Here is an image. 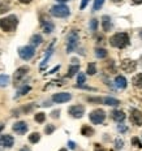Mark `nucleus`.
<instances>
[{
    "label": "nucleus",
    "instance_id": "obj_1",
    "mask_svg": "<svg viewBox=\"0 0 142 151\" xmlns=\"http://www.w3.org/2000/svg\"><path fill=\"white\" fill-rule=\"evenodd\" d=\"M130 40H129L128 33H116L110 38V44L115 48H125L129 46Z\"/></svg>",
    "mask_w": 142,
    "mask_h": 151
},
{
    "label": "nucleus",
    "instance_id": "obj_2",
    "mask_svg": "<svg viewBox=\"0 0 142 151\" xmlns=\"http://www.w3.org/2000/svg\"><path fill=\"white\" fill-rule=\"evenodd\" d=\"M19 25V18L14 14L8 16L5 18H1L0 20V29L5 33H11V31H14Z\"/></svg>",
    "mask_w": 142,
    "mask_h": 151
},
{
    "label": "nucleus",
    "instance_id": "obj_3",
    "mask_svg": "<svg viewBox=\"0 0 142 151\" xmlns=\"http://www.w3.org/2000/svg\"><path fill=\"white\" fill-rule=\"evenodd\" d=\"M78 40H80L78 33L76 30H72L68 34V36H67V54H71V52H73L77 48Z\"/></svg>",
    "mask_w": 142,
    "mask_h": 151
},
{
    "label": "nucleus",
    "instance_id": "obj_4",
    "mask_svg": "<svg viewBox=\"0 0 142 151\" xmlns=\"http://www.w3.org/2000/svg\"><path fill=\"white\" fill-rule=\"evenodd\" d=\"M50 13L54 16V17L64 18V17H68V16L71 14V9L64 4H58V5H54V7L51 8Z\"/></svg>",
    "mask_w": 142,
    "mask_h": 151
},
{
    "label": "nucleus",
    "instance_id": "obj_5",
    "mask_svg": "<svg viewBox=\"0 0 142 151\" xmlns=\"http://www.w3.org/2000/svg\"><path fill=\"white\" fill-rule=\"evenodd\" d=\"M89 117H90V121H91L93 124L99 125L106 120V112L103 111V109H100V108H97V109H94V111L90 112Z\"/></svg>",
    "mask_w": 142,
    "mask_h": 151
},
{
    "label": "nucleus",
    "instance_id": "obj_6",
    "mask_svg": "<svg viewBox=\"0 0 142 151\" xmlns=\"http://www.w3.org/2000/svg\"><path fill=\"white\" fill-rule=\"evenodd\" d=\"M19 55L22 60L27 61V60L33 59V56L35 55V48L33 46H24L19 49Z\"/></svg>",
    "mask_w": 142,
    "mask_h": 151
},
{
    "label": "nucleus",
    "instance_id": "obj_7",
    "mask_svg": "<svg viewBox=\"0 0 142 151\" xmlns=\"http://www.w3.org/2000/svg\"><path fill=\"white\" fill-rule=\"evenodd\" d=\"M29 67H26V65H24V67H20L19 69L14 72L13 74V81H14V85H19L20 82H21L22 80H24L25 77H26V74L29 73Z\"/></svg>",
    "mask_w": 142,
    "mask_h": 151
},
{
    "label": "nucleus",
    "instance_id": "obj_8",
    "mask_svg": "<svg viewBox=\"0 0 142 151\" xmlns=\"http://www.w3.org/2000/svg\"><path fill=\"white\" fill-rule=\"evenodd\" d=\"M68 113L71 115L72 117H74V119H81V117L85 115V107L81 106V104L72 106V107H69Z\"/></svg>",
    "mask_w": 142,
    "mask_h": 151
},
{
    "label": "nucleus",
    "instance_id": "obj_9",
    "mask_svg": "<svg viewBox=\"0 0 142 151\" xmlns=\"http://www.w3.org/2000/svg\"><path fill=\"white\" fill-rule=\"evenodd\" d=\"M120 68L126 73H133L137 68V62L134 60H130V59H125L121 61L120 64Z\"/></svg>",
    "mask_w": 142,
    "mask_h": 151
},
{
    "label": "nucleus",
    "instance_id": "obj_10",
    "mask_svg": "<svg viewBox=\"0 0 142 151\" xmlns=\"http://www.w3.org/2000/svg\"><path fill=\"white\" fill-rule=\"evenodd\" d=\"M130 122L137 126H141L142 125V112L139 109L132 108L130 109Z\"/></svg>",
    "mask_w": 142,
    "mask_h": 151
},
{
    "label": "nucleus",
    "instance_id": "obj_11",
    "mask_svg": "<svg viewBox=\"0 0 142 151\" xmlns=\"http://www.w3.org/2000/svg\"><path fill=\"white\" fill-rule=\"evenodd\" d=\"M40 26H42V30L45 31L46 34H51L54 31V29H55L54 22L51 20H48V18H46V17L40 18Z\"/></svg>",
    "mask_w": 142,
    "mask_h": 151
},
{
    "label": "nucleus",
    "instance_id": "obj_12",
    "mask_svg": "<svg viewBox=\"0 0 142 151\" xmlns=\"http://www.w3.org/2000/svg\"><path fill=\"white\" fill-rule=\"evenodd\" d=\"M72 99V95L69 93H58L52 95V102L55 103H67Z\"/></svg>",
    "mask_w": 142,
    "mask_h": 151
},
{
    "label": "nucleus",
    "instance_id": "obj_13",
    "mask_svg": "<svg viewBox=\"0 0 142 151\" xmlns=\"http://www.w3.org/2000/svg\"><path fill=\"white\" fill-rule=\"evenodd\" d=\"M14 145V138L9 134H3L0 137V146L5 148H11Z\"/></svg>",
    "mask_w": 142,
    "mask_h": 151
},
{
    "label": "nucleus",
    "instance_id": "obj_14",
    "mask_svg": "<svg viewBox=\"0 0 142 151\" xmlns=\"http://www.w3.org/2000/svg\"><path fill=\"white\" fill-rule=\"evenodd\" d=\"M12 129H13V132H16L17 134H25L29 128H27V124L25 121H17L16 124L13 125Z\"/></svg>",
    "mask_w": 142,
    "mask_h": 151
},
{
    "label": "nucleus",
    "instance_id": "obj_15",
    "mask_svg": "<svg viewBox=\"0 0 142 151\" xmlns=\"http://www.w3.org/2000/svg\"><path fill=\"white\" fill-rule=\"evenodd\" d=\"M111 117H112L116 122H123L124 120H125V113H124L123 111H120V109H115V111H112V113H111Z\"/></svg>",
    "mask_w": 142,
    "mask_h": 151
},
{
    "label": "nucleus",
    "instance_id": "obj_16",
    "mask_svg": "<svg viewBox=\"0 0 142 151\" xmlns=\"http://www.w3.org/2000/svg\"><path fill=\"white\" fill-rule=\"evenodd\" d=\"M102 27H103V30H104L106 33L112 29V21H111L110 16H103L102 17Z\"/></svg>",
    "mask_w": 142,
    "mask_h": 151
},
{
    "label": "nucleus",
    "instance_id": "obj_17",
    "mask_svg": "<svg viewBox=\"0 0 142 151\" xmlns=\"http://www.w3.org/2000/svg\"><path fill=\"white\" fill-rule=\"evenodd\" d=\"M115 85L117 89H125L128 86V81L124 76H116L115 78Z\"/></svg>",
    "mask_w": 142,
    "mask_h": 151
},
{
    "label": "nucleus",
    "instance_id": "obj_18",
    "mask_svg": "<svg viewBox=\"0 0 142 151\" xmlns=\"http://www.w3.org/2000/svg\"><path fill=\"white\" fill-rule=\"evenodd\" d=\"M103 103L106 104V106H111V107H117L119 104H120V100L119 99H115V98H111V96H107V98L102 99Z\"/></svg>",
    "mask_w": 142,
    "mask_h": 151
},
{
    "label": "nucleus",
    "instance_id": "obj_19",
    "mask_svg": "<svg viewBox=\"0 0 142 151\" xmlns=\"http://www.w3.org/2000/svg\"><path fill=\"white\" fill-rule=\"evenodd\" d=\"M52 52H54V43H51V46L48 47V49H47V54H46L45 60H43L42 64H40V69H43V68L47 65V61L50 60V57H51V55H52Z\"/></svg>",
    "mask_w": 142,
    "mask_h": 151
},
{
    "label": "nucleus",
    "instance_id": "obj_20",
    "mask_svg": "<svg viewBox=\"0 0 142 151\" xmlns=\"http://www.w3.org/2000/svg\"><path fill=\"white\" fill-rule=\"evenodd\" d=\"M81 134L85 135V137H91L94 134V129L91 126H89V125H84L81 128Z\"/></svg>",
    "mask_w": 142,
    "mask_h": 151
},
{
    "label": "nucleus",
    "instance_id": "obj_21",
    "mask_svg": "<svg viewBox=\"0 0 142 151\" xmlns=\"http://www.w3.org/2000/svg\"><path fill=\"white\" fill-rule=\"evenodd\" d=\"M30 42H32V46H33V47L39 46V44L43 42L42 35H39V34H34V35H33L32 38H30Z\"/></svg>",
    "mask_w": 142,
    "mask_h": 151
},
{
    "label": "nucleus",
    "instance_id": "obj_22",
    "mask_svg": "<svg viewBox=\"0 0 142 151\" xmlns=\"http://www.w3.org/2000/svg\"><path fill=\"white\" fill-rule=\"evenodd\" d=\"M132 83H133L137 89H142V73L134 76L133 80H132Z\"/></svg>",
    "mask_w": 142,
    "mask_h": 151
},
{
    "label": "nucleus",
    "instance_id": "obj_23",
    "mask_svg": "<svg viewBox=\"0 0 142 151\" xmlns=\"http://www.w3.org/2000/svg\"><path fill=\"white\" fill-rule=\"evenodd\" d=\"M94 52H95V56H97L98 59H104V57H107V55H108V52L106 48H95Z\"/></svg>",
    "mask_w": 142,
    "mask_h": 151
},
{
    "label": "nucleus",
    "instance_id": "obj_24",
    "mask_svg": "<svg viewBox=\"0 0 142 151\" xmlns=\"http://www.w3.org/2000/svg\"><path fill=\"white\" fill-rule=\"evenodd\" d=\"M32 90V87H30L29 85H24L21 89H20L19 91H17V94H16V98H20V96H22V95H26L29 91Z\"/></svg>",
    "mask_w": 142,
    "mask_h": 151
},
{
    "label": "nucleus",
    "instance_id": "obj_25",
    "mask_svg": "<svg viewBox=\"0 0 142 151\" xmlns=\"http://www.w3.org/2000/svg\"><path fill=\"white\" fill-rule=\"evenodd\" d=\"M78 70H80V65L78 64H73V65H71L69 67V69H68V77L71 78V77H73L76 73H78Z\"/></svg>",
    "mask_w": 142,
    "mask_h": 151
},
{
    "label": "nucleus",
    "instance_id": "obj_26",
    "mask_svg": "<svg viewBox=\"0 0 142 151\" xmlns=\"http://www.w3.org/2000/svg\"><path fill=\"white\" fill-rule=\"evenodd\" d=\"M86 73L89 76H94L95 73H97V65H95V62H89L87 69H86Z\"/></svg>",
    "mask_w": 142,
    "mask_h": 151
},
{
    "label": "nucleus",
    "instance_id": "obj_27",
    "mask_svg": "<svg viewBox=\"0 0 142 151\" xmlns=\"http://www.w3.org/2000/svg\"><path fill=\"white\" fill-rule=\"evenodd\" d=\"M9 83V76L7 74H0V87H5Z\"/></svg>",
    "mask_w": 142,
    "mask_h": 151
},
{
    "label": "nucleus",
    "instance_id": "obj_28",
    "mask_svg": "<svg viewBox=\"0 0 142 151\" xmlns=\"http://www.w3.org/2000/svg\"><path fill=\"white\" fill-rule=\"evenodd\" d=\"M40 141V134L39 133H32L29 135V142L30 143H38Z\"/></svg>",
    "mask_w": 142,
    "mask_h": 151
},
{
    "label": "nucleus",
    "instance_id": "obj_29",
    "mask_svg": "<svg viewBox=\"0 0 142 151\" xmlns=\"http://www.w3.org/2000/svg\"><path fill=\"white\" fill-rule=\"evenodd\" d=\"M34 120L37 122H39V124H42V122H45V120H46V115L43 113V112H38V113L34 116Z\"/></svg>",
    "mask_w": 142,
    "mask_h": 151
},
{
    "label": "nucleus",
    "instance_id": "obj_30",
    "mask_svg": "<svg viewBox=\"0 0 142 151\" xmlns=\"http://www.w3.org/2000/svg\"><path fill=\"white\" fill-rule=\"evenodd\" d=\"M85 82H86V76L84 73H78V76H77V83L78 85L77 86H82Z\"/></svg>",
    "mask_w": 142,
    "mask_h": 151
},
{
    "label": "nucleus",
    "instance_id": "obj_31",
    "mask_svg": "<svg viewBox=\"0 0 142 151\" xmlns=\"http://www.w3.org/2000/svg\"><path fill=\"white\" fill-rule=\"evenodd\" d=\"M104 4V0H94V5H93V9L94 10H99L100 8Z\"/></svg>",
    "mask_w": 142,
    "mask_h": 151
},
{
    "label": "nucleus",
    "instance_id": "obj_32",
    "mask_svg": "<svg viewBox=\"0 0 142 151\" xmlns=\"http://www.w3.org/2000/svg\"><path fill=\"white\" fill-rule=\"evenodd\" d=\"M90 30L91 31H97V29H98V20L97 18H93L91 21H90Z\"/></svg>",
    "mask_w": 142,
    "mask_h": 151
},
{
    "label": "nucleus",
    "instance_id": "obj_33",
    "mask_svg": "<svg viewBox=\"0 0 142 151\" xmlns=\"http://www.w3.org/2000/svg\"><path fill=\"white\" fill-rule=\"evenodd\" d=\"M54 132H55V125L48 124L47 126L45 128V133H46V134H52Z\"/></svg>",
    "mask_w": 142,
    "mask_h": 151
},
{
    "label": "nucleus",
    "instance_id": "obj_34",
    "mask_svg": "<svg viewBox=\"0 0 142 151\" xmlns=\"http://www.w3.org/2000/svg\"><path fill=\"white\" fill-rule=\"evenodd\" d=\"M9 10V5L5 3H0V13H5Z\"/></svg>",
    "mask_w": 142,
    "mask_h": 151
},
{
    "label": "nucleus",
    "instance_id": "obj_35",
    "mask_svg": "<svg viewBox=\"0 0 142 151\" xmlns=\"http://www.w3.org/2000/svg\"><path fill=\"white\" fill-rule=\"evenodd\" d=\"M132 143H133V146H136V147H142V142L137 137L132 138Z\"/></svg>",
    "mask_w": 142,
    "mask_h": 151
},
{
    "label": "nucleus",
    "instance_id": "obj_36",
    "mask_svg": "<svg viewBox=\"0 0 142 151\" xmlns=\"http://www.w3.org/2000/svg\"><path fill=\"white\" fill-rule=\"evenodd\" d=\"M115 145H116V148H123L124 141H123V139H120V138H117V139L115 141Z\"/></svg>",
    "mask_w": 142,
    "mask_h": 151
},
{
    "label": "nucleus",
    "instance_id": "obj_37",
    "mask_svg": "<svg viewBox=\"0 0 142 151\" xmlns=\"http://www.w3.org/2000/svg\"><path fill=\"white\" fill-rule=\"evenodd\" d=\"M59 115H60V111H59V109H56V111H52L51 117H52V119H59Z\"/></svg>",
    "mask_w": 142,
    "mask_h": 151
},
{
    "label": "nucleus",
    "instance_id": "obj_38",
    "mask_svg": "<svg viewBox=\"0 0 142 151\" xmlns=\"http://www.w3.org/2000/svg\"><path fill=\"white\" fill-rule=\"evenodd\" d=\"M94 151H106V150L99 145V143H95L94 145Z\"/></svg>",
    "mask_w": 142,
    "mask_h": 151
},
{
    "label": "nucleus",
    "instance_id": "obj_39",
    "mask_svg": "<svg viewBox=\"0 0 142 151\" xmlns=\"http://www.w3.org/2000/svg\"><path fill=\"white\" fill-rule=\"evenodd\" d=\"M87 3H89V0H82L80 8H81V9H85V8H86V5H87Z\"/></svg>",
    "mask_w": 142,
    "mask_h": 151
},
{
    "label": "nucleus",
    "instance_id": "obj_40",
    "mask_svg": "<svg viewBox=\"0 0 142 151\" xmlns=\"http://www.w3.org/2000/svg\"><path fill=\"white\" fill-rule=\"evenodd\" d=\"M117 130L119 132H121V133H124V132H126V126H124V125L121 124V125H119L117 126Z\"/></svg>",
    "mask_w": 142,
    "mask_h": 151
},
{
    "label": "nucleus",
    "instance_id": "obj_41",
    "mask_svg": "<svg viewBox=\"0 0 142 151\" xmlns=\"http://www.w3.org/2000/svg\"><path fill=\"white\" fill-rule=\"evenodd\" d=\"M68 146H69V148H72V150H74V148H76V143H74L73 141H69Z\"/></svg>",
    "mask_w": 142,
    "mask_h": 151
},
{
    "label": "nucleus",
    "instance_id": "obj_42",
    "mask_svg": "<svg viewBox=\"0 0 142 151\" xmlns=\"http://www.w3.org/2000/svg\"><path fill=\"white\" fill-rule=\"evenodd\" d=\"M89 102H102V99L100 98H89Z\"/></svg>",
    "mask_w": 142,
    "mask_h": 151
},
{
    "label": "nucleus",
    "instance_id": "obj_43",
    "mask_svg": "<svg viewBox=\"0 0 142 151\" xmlns=\"http://www.w3.org/2000/svg\"><path fill=\"white\" fill-rule=\"evenodd\" d=\"M33 0H20V3H22V4H29V3H32Z\"/></svg>",
    "mask_w": 142,
    "mask_h": 151
},
{
    "label": "nucleus",
    "instance_id": "obj_44",
    "mask_svg": "<svg viewBox=\"0 0 142 151\" xmlns=\"http://www.w3.org/2000/svg\"><path fill=\"white\" fill-rule=\"evenodd\" d=\"M20 151H30V148L27 147V146H24V147H22L21 150H20Z\"/></svg>",
    "mask_w": 142,
    "mask_h": 151
},
{
    "label": "nucleus",
    "instance_id": "obj_45",
    "mask_svg": "<svg viewBox=\"0 0 142 151\" xmlns=\"http://www.w3.org/2000/svg\"><path fill=\"white\" fill-rule=\"evenodd\" d=\"M134 4H142V0H133Z\"/></svg>",
    "mask_w": 142,
    "mask_h": 151
},
{
    "label": "nucleus",
    "instance_id": "obj_46",
    "mask_svg": "<svg viewBox=\"0 0 142 151\" xmlns=\"http://www.w3.org/2000/svg\"><path fill=\"white\" fill-rule=\"evenodd\" d=\"M58 3H67V1H69V0H56Z\"/></svg>",
    "mask_w": 142,
    "mask_h": 151
},
{
    "label": "nucleus",
    "instance_id": "obj_47",
    "mask_svg": "<svg viewBox=\"0 0 142 151\" xmlns=\"http://www.w3.org/2000/svg\"><path fill=\"white\" fill-rule=\"evenodd\" d=\"M4 129V124H0V132Z\"/></svg>",
    "mask_w": 142,
    "mask_h": 151
},
{
    "label": "nucleus",
    "instance_id": "obj_48",
    "mask_svg": "<svg viewBox=\"0 0 142 151\" xmlns=\"http://www.w3.org/2000/svg\"><path fill=\"white\" fill-rule=\"evenodd\" d=\"M139 38L142 39V29H141V30H139Z\"/></svg>",
    "mask_w": 142,
    "mask_h": 151
},
{
    "label": "nucleus",
    "instance_id": "obj_49",
    "mask_svg": "<svg viewBox=\"0 0 142 151\" xmlns=\"http://www.w3.org/2000/svg\"><path fill=\"white\" fill-rule=\"evenodd\" d=\"M59 151H68V150H67V148H60Z\"/></svg>",
    "mask_w": 142,
    "mask_h": 151
},
{
    "label": "nucleus",
    "instance_id": "obj_50",
    "mask_svg": "<svg viewBox=\"0 0 142 151\" xmlns=\"http://www.w3.org/2000/svg\"><path fill=\"white\" fill-rule=\"evenodd\" d=\"M112 1H115V3H119V1H121V0H112Z\"/></svg>",
    "mask_w": 142,
    "mask_h": 151
}]
</instances>
